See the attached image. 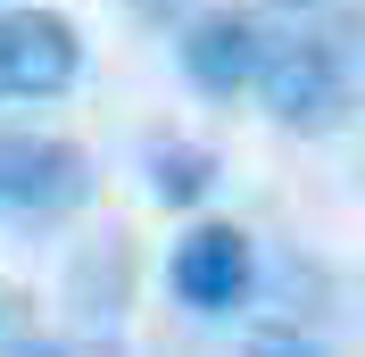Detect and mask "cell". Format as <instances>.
<instances>
[{"label": "cell", "instance_id": "obj_1", "mask_svg": "<svg viewBox=\"0 0 365 357\" xmlns=\"http://www.w3.org/2000/svg\"><path fill=\"white\" fill-rule=\"evenodd\" d=\"M250 91L266 100L274 125L299 134V141L341 134L349 109H357V25L332 17V9H316V17H299L291 34H266Z\"/></svg>", "mask_w": 365, "mask_h": 357}, {"label": "cell", "instance_id": "obj_2", "mask_svg": "<svg viewBox=\"0 0 365 357\" xmlns=\"http://www.w3.org/2000/svg\"><path fill=\"white\" fill-rule=\"evenodd\" d=\"M100 175L91 158L58 134H0V216H34V224H58L75 208H91Z\"/></svg>", "mask_w": 365, "mask_h": 357}, {"label": "cell", "instance_id": "obj_3", "mask_svg": "<svg viewBox=\"0 0 365 357\" xmlns=\"http://www.w3.org/2000/svg\"><path fill=\"white\" fill-rule=\"evenodd\" d=\"M166 291L191 316H232L257 299V241L241 224H191L166 258Z\"/></svg>", "mask_w": 365, "mask_h": 357}, {"label": "cell", "instance_id": "obj_4", "mask_svg": "<svg viewBox=\"0 0 365 357\" xmlns=\"http://www.w3.org/2000/svg\"><path fill=\"white\" fill-rule=\"evenodd\" d=\"M83 75V34L58 9H0V100H58Z\"/></svg>", "mask_w": 365, "mask_h": 357}, {"label": "cell", "instance_id": "obj_5", "mask_svg": "<svg viewBox=\"0 0 365 357\" xmlns=\"http://www.w3.org/2000/svg\"><path fill=\"white\" fill-rule=\"evenodd\" d=\"M182 42H175V59H182V84L200 91V100H241L250 91V75H257V50H266V25H257V9H191V17L175 25Z\"/></svg>", "mask_w": 365, "mask_h": 357}, {"label": "cell", "instance_id": "obj_6", "mask_svg": "<svg viewBox=\"0 0 365 357\" xmlns=\"http://www.w3.org/2000/svg\"><path fill=\"white\" fill-rule=\"evenodd\" d=\"M216 191V150L207 141H150V200L158 208H200Z\"/></svg>", "mask_w": 365, "mask_h": 357}, {"label": "cell", "instance_id": "obj_7", "mask_svg": "<svg viewBox=\"0 0 365 357\" xmlns=\"http://www.w3.org/2000/svg\"><path fill=\"white\" fill-rule=\"evenodd\" d=\"M241 357H332V341L316 324H299V316H274V324H257L241 341Z\"/></svg>", "mask_w": 365, "mask_h": 357}, {"label": "cell", "instance_id": "obj_8", "mask_svg": "<svg viewBox=\"0 0 365 357\" xmlns=\"http://www.w3.org/2000/svg\"><path fill=\"white\" fill-rule=\"evenodd\" d=\"M125 9H133V25H150V34H166V25H182L191 9H200V0H125Z\"/></svg>", "mask_w": 365, "mask_h": 357}, {"label": "cell", "instance_id": "obj_9", "mask_svg": "<svg viewBox=\"0 0 365 357\" xmlns=\"http://www.w3.org/2000/svg\"><path fill=\"white\" fill-rule=\"evenodd\" d=\"M9 357H116V349H100V341H17Z\"/></svg>", "mask_w": 365, "mask_h": 357}, {"label": "cell", "instance_id": "obj_10", "mask_svg": "<svg viewBox=\"0 0 365 357\" xmlns=\"http://www.w3.org/2000/svg\"><path fill=\"white\" fill-rule=\"evenodd\" d=\"M266 9H282V17H316V9H341V0H266Z\"/></svg>", "mask_w": 365, "mask_h": 357}]
</instances>
